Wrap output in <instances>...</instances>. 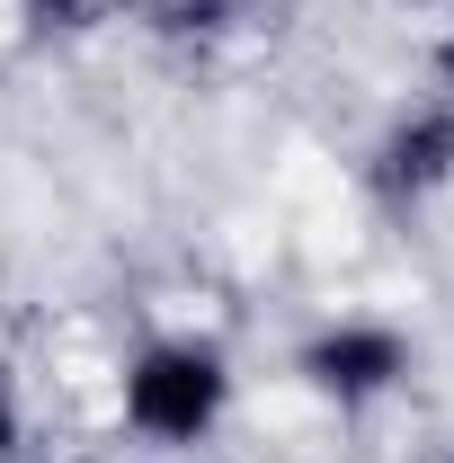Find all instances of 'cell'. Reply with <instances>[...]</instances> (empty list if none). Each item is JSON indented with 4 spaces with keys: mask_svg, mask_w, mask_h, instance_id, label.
I'll list each match as a JSON object with an SVG mask.
<instances>
[{
    "mask_svg": "<svg viewBox=\"0 0 454 463\" xmlns=\"http://www.w3.org/2000/svg\"><path fill=\"white\" fill-rule=\"evenodd\" d=\"M152 18L170 36H223V27H250L259 0H152Z\"/></svg>",
    "mask_w": 454,
    "mask_h": 463,
    "instance_id": "277c9868",
    "label": "cell"
},
{
    "mask_svg": "<svg viewBox=\"0 0 454 463\" xmlns=\"http://www.w3.org/2000/svg\"><path fill=\"white\" fill-rule=\"evenodd\" d=\"M18 446H27V428H18V402L0 392V463H18Z\"/></svg>",
    "mask_w": 454,
    "mask_h": 463,
    "instance_id": "8992f818",
    "label": "cell"
},
{
    "mask_svg": "<svg viewBox=\"0 0 454 463\" xmlns=\"http://www.w3.org/2000/svg\"><path fill=\"white\" fill-rule=\"evenodd\" d=\"M437 90H446V108H454V36L437 45Z\"/></svg>",
    "mask_w": 454,
    "mask_h": 463,
    "instance_id": "52a82bcc",
    "label": "cell"
},
{
    "mask_svg": "<svg viewBox=\"0 0 454 463\" xmlns=\"http://www.w3.org/2000/svg\"><path fill=\"white\" fill-rule=\"evenodd\" d=\"M410 365H419V347L401 339L393 321H330V330H312L303 356H294V374L339 410H365V402H383V392H401Z\"/></svg>",
    "mask_w": 454,
    "mask_h": 463,
    "instance_id": "7a4b0ae2",
    "label": "cell"
},
{
    "mask_svg": "<svg viewBox=\"0 0 454 463\" xmlns=\"http://www.w3.org/2000/svg\"><path fill=\"white\" fill-rule=\"evenodd\" d=\"M446 178H454V108L428 99V108H410L393 134L374 143V187H383L393 205H428Z\"/></svg>",
    "mask_w": 454,
    "mask_h": 463,
    "instance_id": "3957f363",
    "label": "cell"
},
{
    "mask_svg": "<svg viewBox=\"0 0 454 463\" xmlns=\"http://www.w3.org/2000/svg\"><path fill=\"white\" fill-rule=\"evenodd\" d=\"M232 410V356L214 339H152L125 365V428L143 446H205Z\"/></svg>",
    "mask_w": 454,
    "mask_h": 463,
    "instance_id": "6da1fadb",
    "label": "cell"
},
{
    "mask_svg": "<svg viewBox=\"0 0 454 463\" xmlns=\"http://www.w3.org/2000/svg\"><path fill=\"white\" fill-rule=\"evenodd\" d=\"M18 9H27L36 27H80V18H90L99 0H18Z\"/></svg>",
    "mask_w": 454,
    "mask_h": 463,
    "instance_id": "5b68a950",
    "label": "cell"
}]
</instances>
